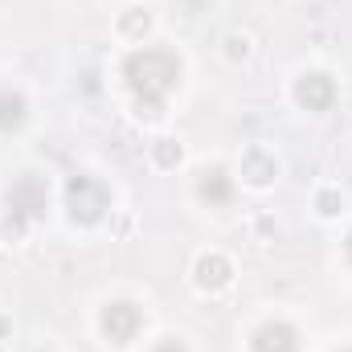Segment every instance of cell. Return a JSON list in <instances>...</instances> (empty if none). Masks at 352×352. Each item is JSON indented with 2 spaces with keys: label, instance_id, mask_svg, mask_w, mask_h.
Listing matches in <instances>:
<instances>
[{
  "label": "cell",
  "instance_id": "obj_1",
  "mask_svg": "<svg viewBox=\"0 0 352 352\" xmlns=\"http://www.w3.org/2000/svg\"><path fill=\"white\" fill-rule=\"evenodd\" d=\"M123 78L135 94V115L152 123L164 115V98L180 87V58L164 45H144V50L127 54Z\"/></svg>",
  "mask_w": 352,
  "mask_h": 352
},
{
  "label": "cell",
  "instance_id": "obj_2",
  "mask_svg": "<svg viewBox=\"0 0 352 352\" xmlns=\"http://www.w3.org/2000/svg\"><path fill=\"white\" fill-rule=\"evenodd\" d=\"M66 209H70V221L94 226L111 209V188L98 176H87V173L70 176V184H66Z\"/></svg>",
  "mask_w": 352,
  "mask_h": 352
},
{
  "label": "cell",
  "instance_id": "obj_3",
  "mask_svg": "<svg viewBox=\"0 0 352 352\" xmlns=\"http://www.w3.org/2000/svg\"><path fill=\"white\" fill-rule=\"evenodd\" d=\"M4 201H8V213L21 217V221L29 226V221L45 217V209H50V184H45L37 173H21V176H12Z\"/></svg>",
  "mask_w": 352,
  "mask_h": 352
},
{
  "label": "cell",
  "instance_id": "obj_4",
  "mask_svg": "<svg viewBox=\"0 0 352 352\" xmlns=\"http://www.w3.org/2000/svg\"><path fill=\"white\" fill-rule=\"evenodd\" d=\"M140 328H144V311H140L135 303L115 299V303L102 307V332H107L111 344H131Z\"/></svg>",
  "mask_w": 352,
  "mask_h": 352
},
{
  "label": "cell",
  "instance_id": "obj_5",
  "mask_svg": "<svg viewBox=\"0 0 352 352\" xmlns=\"http://www.w3.org/2000/svg\"><path fill=\"white\" fill-rule=\"evenodd\" d=\"M295 102L303 107V111H328L332 102H336V82L324 74V70H307V74H299L295 78Z\"/></svg>",
  "mask_w": 352,
  "mask_h": 352
},
{
  "label": "cell",
  "instance_id": "obj_6",
  "mask_svg": "<svg viewBox=\"0 0 352 352\" xmlns=\"http://www.w3.org/2000/svg\"><path fill=\"white\" fill-rule=\"evenodd\" d=\"M192 278H197V287L201 291H209V295H217V291H226L230 283H234V263L226 258V254H201L197 266H192Z\"/></svg>",
  "mask_w": 352,
  "mask_h": 352
},
{
  "label": "cell",
  "instance_id": "obj_7",
  "mask_svg": "<svg viewBox=\"0 0 352 352\" xmlns=\"http://www.w3.org/2000/svg\"><path fill=\"white\" fill-rule=\"evenodd\" d=\"M250 352H299V332L291 324H283V320H270L254 332Z\"/></svg>",
  "mask_w": 352,
  "mask_h": 352
},
{
  "label": "cell",
  "instance_id": "obj_8",
  "mask_svg": "<svg viewBox=\"0 0 352 352\" xmlns=\"http://www.w3.org/2000/svg\"><path fill=\"white\" fill-rule=\"evenodd\" d=\"M197 197L209 205V209H226L230 201H234V176L226 173V168H205L201 180H197Z\"/></svg>",
  "mask_w": 352,
  "mask_h": 352
},
{
  "label": "cell",
  "instance_id": "obj_9",
  "mask_svg": "<svg viewBox=\"0 0 352 352\" xmlns=\"http://www.w3.org/2000/svg\"><path fill=\"white\" fill-rule=\"evenodd\" d=\"M242 176H246V184L266 188V184H274L278 164H274V156H270V152H263V148H250V152L242 156Z\"/></svg>",
  "mask_w": 352,
  "mask_h": 352
},
{
  "label": "cell",
  "instance_id": "obj_10",
  "mask_svg": "<svg viewBox=\"0 0 352 352\" xmlns=\"http://www.w3.org/2000/svg\"><path fill=\"white\" fill-rule=\"evenodd\" d=\"M29 119V102L21 90H0V131H16Z\"/></svg>",
  "mask_w": 352,
  "mask_h": 352
},
{
  "label": "cell",
  "instance_id": "obj_11",
  "mask_svg": "<svg viewBox=\"0 0 352 352\" xmlns=\"http://www.w3.org/2000/svg\"><path fill=\"white\" fill-rule=\"evenodd\" d=\"M119 29H123L127 37H144V33L152 29V12H148V8H127V12L119 16Z\"/></svg>",
  "mask_w": 352,
  "mask_h": 352
},
{
  "label": "cell",
  "instance_id": "obj_12",
  "mask_svg": "<svg viewBox=\"0 0 352 352\" xmlns=\"http://www.w3.org/2000/svg\"><path fill=\"white\" fill-rule=\"evenodd\" d=\"M180 156H184V148H180L176 140H156V144H152V160H156V168H176Z\"/></svg>",
  "mask_w": 352,
  "mask_h": 352
},
{
  "label": "cell",
  "instance_id": "obj_13",
  "mask_svg": "<svg viewBox=\"0 0 352 352\" xmlns=\"http://www.w3.org/2000/svg\"><path fill=\"white\" fill-rule=\"evenodd\" d=\"M316 209H320V213H324V217H336V213H340V209H344V197H340V192H336V188H324V192H320V197H316Z\"/></svg>",
  "mask_w": 352,
  "mask_h": 352
},
{
  "label": "cell",
  "instance_id": "obj_14",
  "mask_svg": "<svg viewBox=\"0 0 352 352\" xmlns=\"http://www.w3.org/2000/svg\"><path fill=\"white\" fill-rule=\"evenodd\" d=\"M246 54H250V37H246V33H230V37H226V58L238 62V58H246Z\"/></svg>",
  "mask_w": 352,
  "mask_h": 352
},
{
  "label": "cell",
  "instance_id": "obj_15",
  "mask_svg": "<svg viewBox=\"0 0 352 352\" xmlns=\"http://www.w3.org/2000/svg\"><path fill=\"white\" fill-rule=\"evenodd\" d=\"M152 352H188V349H184V340H176V336H168V340H160V344H156Z\"/></svg>",
  "mask_w": 352,
  "mask_h": 352
},
{
  "label": "cell",
  "instance_id": "obj_16",
  "mask_svg": "<svg viewBox=\"0 0 352 352\" xmlns=\"http://www.w3.org/2000/svg\"><path fill=\"white\" fill-rule=\"evenodd\" d=\"M344 254H349V263H352V234H349V242H344Z\"/></svg>",
  "mask_w": 352,
  "mask_h": 352
},
{
  "label": "cell",
  "instance_id": "obj_17",
  "mask_svg": "<svg viewBox=\"0 0 352 352\" xmlns=\"http://www.w3.org/2000/svg\"><path fill=\"white\" fill-rule=\"evenodd\" d=\"M344 352H352V349H344Z\"/></svg>",
  "mask_w": 352,
  "mask_h": 352
}]
</instances>
